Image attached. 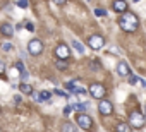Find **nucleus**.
Wrapping results in <instances>:
<instances>
[{
  "label": "nucleus",
  "instance_id": "dca6fc26",
  "mask_svg": "<svg viewBox=\"0 0 146 132\" xmlns=\"http://www.w3.org/2000/svg\"><path fill=\"white\" fill-rule=\"evenodd\" d=\"M19 89H21V93H24V94H33V86L28 84V82H23V84L19 86Z\"/></svg>",
  "mask_w": 146,
  "mask_h": 132
},
{
  "label": "nucleus",
  "instance_id": "4be33fe9",
  "mask_svg": "<svg viewBox=\"0 0 146 132\" xmlns=\"http://www.w3.org/2000/svg\"><path fill=\"white\" fill-rule=\"evenodd\" d=\"M127 77H129V84H136V82L139 81V79H137L136 76H127Z\"/></svg>",
  "mask_w": 146,
  "mask_h": 132
},
{
  "label": "nucleus",
  "instance_id": "9d476101",
  "mask_svg": "<svg viewBox=\"0 0 146 132\" xmlns=\"http://www.w3.org/2000/svg\"><path fill=\"white\" fill-rule=\"evenodd\" d=\"M117 72H119L122 77L131 76V67H129V63H127V62H119V65H117Z\"/></svg>",
  "mask_w": 146,
  "mask_h": 132
},
{
  "label": "nucleus",
  "instance_id": "f257e3e1",
  "mask_svg": "<svg viewBox=\"0 0 146 132\" xmlns=\"http://www.w3.org/2000/svg\"><path fill=\"white\" fill-rule=\"evenodd\" d=\"M119 26L125 33H134L137 29V26H139V19L132 12H124L120 16V19H119Z\"/></svg>",
  "mask_w": 146,
  "mask_h": 132
},
{
  "label": "nucleus",
  "instance_id": "473e14b6",
  "mask_svg": "<svg viewBox=\"0 0 146 132\" xmlns=\"http://www.w3.org/2000/svg\"><path fill=\"white\" fill-rule=\"evenodd\" d=\"M0 132H2V129H0Z\"/></svg>",
  "mask_w": 146,
  "mask_h": 132
},
{
  "label": "nucleus",
  "instance_id": "2f4dec72",
  "mask_svg": "<svg viewBox=\"0 0 146 132\" xmlns=\"http://www.w3.org/2000/svg\"><path fill=\"white\" fill-rule=\"evenodd\" d=\"M144 118H146V105H144Z\"/></svg>",
  "mask_w": 146,
  "mask_h": 132
},
{
  "label": "nucleus",
  "instance_id": "f3484780",
  "mask_svg": "<svg viewBox=\"0 0 146 132\" xmlns=\"http://www.w3.org/2000/svg\"><path fill=\"white\" fill-rule=\"evenodd\" d=\"M70 106H72V110H78V112H81V113H83L90 105H88V103H72Z\"/></svg>",
  "mask_w": 146,
  "mask_h": 132
},
{
  "label": "nucleus",
  "instance_id": "b1692460",
  "mask_svg": "<svg viewBox=\"0 0 146 132\" xmlns=\"http://www.w3.org/2000/svg\"><path fill=\"white\" fill-rule=\"evenodd\" d=\"M5 74V65H4V62L0 60V76H4Z\"/></svg>",
  "mask_w": 146,
  "mask_h": 132
},
{
  "label": "nucleus",
  "instance_id": "393cba45",
  "mask_svg": "<svg viewBox=\"0 0 146 132\" xmlns=\"http://www.w3.org/2000/svg\"><path fill=\"white\" fill-rule=\"evenodd\" d=\"M26 29L28 31H35V24L33 22H26Z\"/></svg>",
  "mask_w": 146,
  "mask_h": 132
},
{
  "label": "nucleus",
  "instance_id": "2eb2a0df",
  "mask_svg": "<svg viewBox=\"0 0 146 132\" xmlns=\"http://www.w3.org/2000/svg\"><path fill=\"white\" fill-rule=\"evenodd\" d=\"M60 132H76V127H74V123H72V122H64Z\"/></svg>",
  "mask_w": 146,
  "mask_h": 132
},
{
  "label": "nucleus",
  "instance_id": "4468645a",
  "mask_svg": "<svg viewBox=\"0 0 146 132\" xmlns=\"http://www.w3.org/2000/svg\"><path fill=\"white\" fill-rule=\"evenodd\" d=\"M115 132H131V125L127 122H119L115 125Z\"/></svg>",
  "mask_w": 146,
  "mask_h": 132
},
{
  "label": "nucleus",
  "instance_id": "9b49d317",
  "mask_svg": "<svg viewBox=\"0 0 146 132\" xmlns=\"http://www.w3.org/2000/svg\"><path fill=\"white\" fill-rule=\"evenodd\" d=\"M113 11L115 12H127V4H125V0H113V4H112Z\"/></svg>",
  "mask_w": 146,
  "mask_h": 132
},
{
  "label": "nucleus",
  "instance_id": "1a4fd4ad",
  "mask_svg": "<svg viewBox=\"0 0 146 132\" xmlns=\"http://www.w3.org/2000/svg\"><path fill=\"white\" fill-rule=\"evenodd\" d=\"M88 45H90L93 50H100V48H103L105 40H103V36H100V34H93V36L88 40Z\"/></svg>",
  "mask_w": 146,
  "mask_h": 132
},
{
  "label": "nucleus",
  "instance_id": "0eeeda50",
  "mask_svg": "<svg viewBox=\"0 0 146 132\" xmlns=\"http://www.w3.org/2000/svg\"><path fill=\"white\" fill-rule=\"evenodd\" d=\"M76 122H78V125H79L81 129H84V130H90V129L93 127V120H91V117L86 115V113H79L78 118H76Z\"/></svg>",
  "mask_w": 146,
  "mask_h": 132
},
{
  "label": "nucleus",
  "instance_id": "bb28decb",
  "mask_svg": "<svg viewBox=\"0 0 146 132\" xmlns=\"http://www.w3.org/2000/svg\"><path fill=\"white\" fill-rule=\"evenodd\" d=\"M11 48H12V46H11L9 43H5V45H2V50H4V51H9Z\"/></svg>",
  "mask_w": 146,
  "mask_h": 132
},
{
  "label": "nucleus",
  "instance_id": "412c9836",
  "mask_svg": "<svg viewBox=\"0 0 146 132\" xmlns=\"http://www.w3.org/2000/svg\"><path fill=\"white\" fill-rule=\"evenodd\" d=\"M16 69L19 71V72H24V63L19 60V62H16Z\"/></svg>",
  "mask_w": 146,
  "mask_h": 132
},
{
  "label": "nucleus",
  "instance_id": "423d86ee",
  "mask_svg": "<svg viewBox=\"0 0 146 132\" xmlns=\"http://www.w3.org/2000/svg\"><path fill=\"white\" fill-rule=\"evenodd\" d=\"M53 53H55V58H58V60H67V58H69V55H70V50H69V46H67V45L60 43V45H57V46H55Z\"/></svg>",
  "mask_w": 146,
  "mask_h": 132
},
{
  "label": "nucleus",
  "instance_id": "a878e982",
  "mask_svg": "<svg viewBox=\"0 0 146 132\" xmlns=\"http://www.w3.org/2000/svg\"><path fill=\"white\" fill-rule=\"evenodd\" d=\"M55 94H58V96H67V93H64V91H60V89H57L55 88V91H53Z\"/></svg>",
  "mask_w": 146,
  "mask_h": 132
},
{
  "label": "nucleus",
  "instance_id": "a211bd4d",
  "mask_svg": "<svg viewBox=\"0 0 146 132\" xmlns=\"http://www.w3.org/2000/svg\"><path fill=\"white\" fill-rule=\"evenodd\" d=\"M70 45H72V48H76L79 53H84V46H83L78 40H72V41H70Z\"/></svg>",
  "mask_w": 146,
  "mask_h": 132
},
{
  "label": "nucleus",
  "instance_id": "f8f14e48",
  "mask_svg": "<svg viewBox=\"0 0 146 132\" xmlns=\"http://www.w3.org/2000/svg\"><path fill=\"white\" fill-rule=\"evenodd\" d=\"M33 98H35L36 101H48V100L52 98V93H50V91H40V93H35V91H33Z\"/></svg>",
  "mask_w": 146,
  "mask_h": 132
},
{
  "label": "nucleus",
  "instance_id": "c85d7f7f",
  "mask_svg": "<svg viewBox=\"0 0 146 132\" xmlns=\"http://www.w3.org/2000/svg\"><path fill=\"white\" fill-rule=\"evenodd\" d=\"M53 2H55V4H57V5H64V4H65V2H67V0H53Z\"/></svg>",
  "mask_w": 146,
  "mask_h": 132
},
{
  "label": "nucleus",
  "instance_id": "aec40b11",
  "mask_svg": "<svg viewBox=\"0 0 146 132\" xmlns=\"http://www.w3.org/2000/svg\"><path fill=\"white\" fill-rule=\"evenodd\" d=\"M95 16H96V17H103V16H107V11H105V9H98V7H96V9H95Z\"/></svg>",
  "mask_w": 146,
  "mask_h": 132
},
{
  "label": "nucleus",
  "instance_id": "7ed1b4c3",
  "mask_svg": "<svg viewBox=\"0 0 146 132\" xmlns=\"http://www.w3.org/2000/svg\"><path fill=\"white\" fill-rule=\"evenodd\" d=\"M90 94L93 98H96V100H103V96L107 94V89H105V86L102 82H93L90 86Z\"/></svg>",
  "mask_w": 146,
  "mask_h": 132
},
{
  "label": "nucleus",
  "instance_id": "cd10ccee",
  "mask_svg": "<svg viewBox=\"0 0 146 132\" xmlns=\"http://www.w3.org/2000/svg\"><path fill=\"white\" fill-rule=\"evenodd\" d=\"M70 110H72V106L69 105V106H65V110H64V115H69L70 113Z\"/></svg>",
  "mask_w": 146,
  "mask_h": 132
},
{
  "label": "nucleus",
  "instance_id": "ddd939ff",
  "mask_svg": "<svg viewBox=\"0 0 146 132\" xmlns=\"http://www.w3.org/2000/svg\"><path fill=\"white\" fill-rule=\"evenodd\" d=\"M0 33H2L4 36H7V38H9V36H12V33H14V28H12L11 24H7V22H5V24H2V26H0Z\"/></svg>",
  "mask_w": 146,
  "mask_h": 132
},
{
  "label": "nucleus",
  "instance_id": "f03ea898",
  "mask_svg": "<svg viewBox=\"0 0 146 132\" xmlns=\"http://www.w3.org/2000/svg\"><path fill=\"white\" fill-rule=\"evenodd\" d=\"M144 122H146V118H144V115H141L139 113V110H134V112H131L129 113V125L131 127H134V129H143L144 127Z\"/></svg>",
  "mask_w": 146,
  "mask_h": 132
},
{
  "label": "nucleus",
  "instance_id": "39448f33",
  "mask_svg": "<svg viewBox=\"0 0 146 132\" xmlns=\"http://www.w3.org/2000/svg\"><path fill=\"white\" fill-rule=\"evenodd\" d=\"M78 82H79L78 79L67 82V84H65V89L70 91V94H86V88H84V86H79Z\"/></svg>",
  "mask_w": 146,
  "mask_h": 132
},
{
  "label": "nucleus",
  "instance_id": "c756f323",
  "mask_svg": "<svg viewBox=\"0 0 146 132\" xmlns=\"http://www.w3.org/2000/svg\"><path fill=\"white\" fill-rule=\"evenodd\" d=\"M28 76H29V74H28L26 71H24V72H21V79H28Z\"/></svg>",
  "mask_w": 146,
  "mask_h": 132
},
{
  "label": "nucleus",
  "instance_id": "20e7f679",
  "mask_svg": "<svg viewBox=\"0 0 146 132\" xmlns=\"http://www.w3.org/2000/svg\"><path fill=\"white\" fill-rule=\"evenodd\" d=\"M28 51L31 53V55H40V53H43V43H41V40H38V38H33L29 43H28Z\"/></svg>",
  "mask_w": 146,
  "mask_h": 132
},
{
  "label": "nucleus",
  "instance_id": "6ab92c4d",
  "mask_svg": "<svg viewBox=\"0 0 146 132\" xmlns=\"http://www.w3.org/2000/svg\"><path fill=\"white\" fill-rule=\"evenodd\" d=\"M55 67H58L60 71H65V69H67V62H65V60H58V58H55Z\"/></svg>",
  "mask_w": 146,
  "mask_h": 132
},
{
  "label": "nucleus",
  "instance_id": "7c9ffc66",
  "mask_svg": "<svg viewBox=\"0 0 146 132\" xmlns=\"http://www.w3.org/2000/svg\"><path fill=\"white\" fill-rule=\"evenodd\" d=\"M139 81H141V82H143V86L146 88V79H139Z\"/></svg>",
  "mask_w": 146,
  "mask_h": 132
},
{
  "label": "nucleus",
  "instance_id": "5701e85b",
  "mask_svg": "<svg viewBox=\"0 0 146 132\" xmlns=\"http://www.w3.org/2000/svg\"><path fill=\"white\" fill-rule=\"evenodd\" d=\"M17 5H19V7H23V9H26V7H28V0H19Z\"/></svg>",
  "mask_w": 146,
  "mask_h": 132
},
{
  "label": "nucleus",
  "instance_id": "6e6552de",
  "mask_svg": "<svg viewBox=\"0 0 146 132\" xmlns=\"http://www.w3.org/2000/svg\"><path fill=\"white\" fill-rule=\"evenodd\" d=\"M98 112L102 113V115H112V112H113V105H112V101H107V100H100V103H98Z\"/></svg>",
  "mask_w": 146,
  "mask_h": 132
}]
</instances>
